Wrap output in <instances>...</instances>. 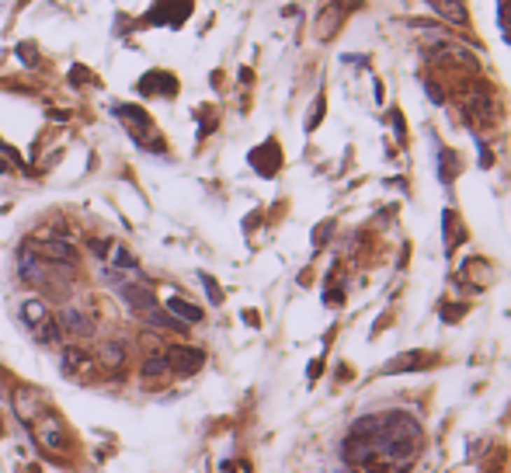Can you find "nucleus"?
<instances>
[{
  "instance_id": "3",
  "label": "nucleus",
  "mask_w": 511,
  "mask_h": 473,
  "mask_svg": "<svg viewBox=\"0 0 511 473\" xmlns=\"http://www.w3.org/2000/svg\"><path fill=\"white\" fill-rule=\"evenodd\" d=\"M28 432L38 439V446H42L46 453H63V449H70V432H66V425L59 421V414L49 411V407L31 421Z\"/></svg>"
},
{
  "instance_id": "7",
  "label": "nucleus",
  "mask_w": 511,
  "mask_h": 473,
  "mask_svg": "<svg viewBox=\"0 0 511 473\" xmlns=\"http://www.w3.org/2000/svg\"><path fill=\"white\" fill-rule=\"evenodd\" d=\"M59 373L66 379H84L94 373V359L80 345H63L59 348Z\"/></svg>"
},
{
  "instance_id": "9",
  "label": "nucleus",
  "mask_w": 511,
  "mask_h": 473,
  "mask_svg": "<svg viewBox=\"0 0 511 473\" xmlns=\"http://www.w3.org/2000/svg\"><path fill=\"white\" fill-rule=\"evenodd\" d=\"M247 160H251V167H254L261 178H275V174H279V167H282V150H279V143H275V139H268V143L254 146Z\"/></svg>"
},
{
  "instance_id": "21",
  "label": "nucleus",
  "mask_w": 511,
  "mask_h": 473,
  "mask_svg": "<svg viewBox=\"0 0 511 473\" xmlns=\"http://www.w3.org/2000/svg\"><path fill=\"white\" fill-rule=\"evenodd\" d=\"M442 230H445V251H456V244L466 237V230L459 226V216H456L452 209L442 212Z\"/></svg>"
},
{
  "instance_id": "4",
  "label": "nucleus",
  "mask_w": 511,
  "mask_h": 473,
  "mask_svg": "<svg viewBox=\"0 0 511 473\" xmlns=\"http://www.w3.org/2000/svg\"><path fill=\"white\" fill-rule=\"evenodd\" d=\"M358 7H362L358 0H330V4H323V11L316 14V39L330 42L337 35V28L348 21V14H355Z\"/></svg>"
},
{
  "instance_id": "17",
  "label": "nucleus",
  "mask_w": 511,
  "mask_h": 473,
  "mask_svg": "<svg viewBox=\"0 0 511 473\" xmlns=\"http://www.w3.org/2000/svg\"><path fill=\"white\" fill-rule=\"evenodd\" d=\"M164 310H167L171 317L185 320L188 327H192V324H202V317H205L195 303H188V299H181V296H167V299H164Z\"/></svg>"
},
{
  "instance_id": "14",
  "label": "nucleus",
  "mask_w": 511,
  "mask_h": 473,
  "mask_svg": "<svg viewBox=\"0 0 511 473\" xmlns=\"http://www.w3.org/2000/svg\"><path fill=\"white\" fill-rule=\"evenodd\" d=\"M18 317H21V324L28 327V331H38L49 317H52V310L46 306V299H38V296H28V299H21V306H18Z\"/></svg>"
},
{
  "instance_id": "20",
  "label": "nucleus",
  "mask_w": 511,
  "mask_h": 473,
  "mask_svg": "<svg viewBox=\"0 0 511 473\" xmlns=\"http://www.w3.org/2000/svg\"><path fill=\"white\" fill-rule=\"evenodd\" d=\"M463 279L473 282L477 289H484V285L491 282V265H487L484 258H470V261L463 265Z\"/></svg>"
},
{
  "instance_id": "31",
  "label": "nucleus",
  "mask_w": 511,
  "mask_h": 473,
  "mask_svg": "<svg viewBox=\"0 0 511 473\" xmlns=\"http://www.w3.org/2000/svg\"><path fill=\"white\" fill-rule=\"evenodd\" d=\"M7 171H10V167H7V164H4V160H0V174H7Z\"/></svg>"
},
{
  "instance_id": "6",
  "label": "nucleus",
  "mask_w": 511,
  "mask_h": 473,
  "mask_svg": "<svg viewBox=\"0 0 511 473\" xmlns=\"http://www.w3.org/2000/svg\"><path fill=\"white\" fill-rule=\"evenodd\" d=\"M164 355H167L171 373H178V376H195L205 366V352L192 345H171V348H164Z\"/></svg>"
},
{
  "instance_id": "5",
  "label": "nucleus",
  "mask_w": 511,
  "mask_h": 473,
  "mask_svg": "<svg viewBox=\"0 0 511 473\" xmlns=\"http://www.w3.org/2000/svg\"><path fill=\"white\" fill-rule=\"evenodd\" d=\"M10 407H14L18 421H21L24 428H31V421L46 411V397H42L38 390H31V386H14V390H10Z\"/></svg>"
},
{
  "instance_id": "10",
  "label": "nucleus",
  "mask_w": 511,
  "mask_h": 473,
  "mask_svg": "<svg viewBox=\"0 0 511 473\" xmlns=\"http://www.w3.org/2000/svg\"><path fill=\"white\" fill-rule=\"evenodd\" d=\"M139 320H143V327H150V331H157V334H188V324L185 320H178V317H171L164 306H150V310H143L139 313Z\"/></svg>"
},
{
  "instance_id": "32",
  "label": "nucleus",
  "mask_w": 511,
  "mask_h": 473,
  "mask_svg": "<svg viewBox=\"0 0 511 473\" xmlns=\"http://www.w3.org/2000/svg\"><path fill=\"white\" fill-rule=\"evenodd\" d=\"M0 432H4V421H0Z\"/></svg>"
},
{
  "instance_id": "11",
  "label": "nucleus",
  "mask_w": 511,
  "mask_h": 473,
  "mask_svg": "<svg viewBox=\"0 0 511 473\" xmlns=\"http://www.w3.org/2000/svg\"><path fill=\"white\" fill-rule=\"evenodd\" d=\"M56 320H59L63 334H70V338H91L94 334V320L84 310H77V306H63Z\"/></svg>"
},
{
  "instance_id": "28",
  "label": "nucleus",
  "mask_w": 511,
  "mask_h": 473,
  "mask_svg": "<svg viewBox=\"0 0 511 473\" xmlns=\"http://www.w3.org/2000/svg\"><path fill=\"white\" fill-rule=\"evenodd\" d=\"M320 115H323V95H320L316 101H313V111H309V118H307V129H316Z\"/></svg>"
},
{
  "instance_id": "25",
  "label": "nucleus",
  "mask_w": 511,
  "mask_h": 473,
  "mask_svg": "<svg viewBox=\"0 0 511 473\" xmlns=\"http://www.w3.org/2000/svg\"><path fill=\"white\" fill-rule=\"evenodd\" d=\"M199 282H202V289H205V296H209V303H223V289H219V282L209 275V272H199Z\"/></svg>"
},
{
  "instance_id": "2",
  "label": "nucleus",
  "mask_w": 511,
  "mask_h": 473,
  "mask_svg": "<svg viewBox=\"0 0 511 473\" xmlns=\"http://www.w3.org/2000/svg\"><path fill=\"white\" fill-rule=\"evenodd\" d=\"M111 115L129 129V136H132L139 146H146V150H153V153H164V139L153 132V125H150V118H146V111H143L139 104H115Z\"/></svg>"
},
{
  "instance_id": "27",
  "label": "nucleus",
  "mask_w": 511,
  "mask_h": 473,
  "mask_svg": "<svg viewBox=\"0 0 511 473\" xmlns=\"http://www.w3.org/2000/svg\"><path fill=\"white\" fill-rule=\"evenodd\" d=\"M70 84H74V88L91 84V70H88V67H74V70H70Z\"/></svg>"
},
{
  "instance_id": "15",
  "label": "nucleus",
  "mask_w": 511,
  "mask_h": 473,
  "mask_svg": "<svg viewBox=\"0 0 511 473\" xmlns=\"http://www.w3.org/2000/svg\"><path fill=\"white\" fill-rule=\"evenodd\" d=\"M118 299L125 303V306H132L136 313H143V310H150V306H157V299H153V292L146 289L143 282H122L118 289Z\"/></svg>"
},
{
  "instance_id": "22",
  "label": "nucleus",
  "mask_w": 511,
  "mask_h": 473,
  "mask_svg": "<svg viewBox=\"0 0 511 473\" xmlns=\"http://www.w3.org/2000/svg\"><path fill=\"white\" fill-rule=\"evenodd\" d=\"M171 373V366H167V355L164 352H153V355H146L143 362H139V376L143 379H160Z\"/></svg>"
},
{
  "instance_id": "12",
  "label": "nucleus",
  "mask_w": 511,
  "mask_h": 473,
  "mask_svg": "<svg viewBox=\"0 0 511 473\" xmlns=\"http://www.w3.org/2000/svg\"><path fill=\"white\" fill-rule=\"evenodd\" d=\"M143 95H160V97H174L178 95V77L174 74H167V70H150V74H143L139 77V84H136Z\"/></svg>"
},
{
  "instance_id": "29",
  "label": "nucleus",
  "mask_w": 511,
  "mask_h": 473,
  "mask_svg": "<svg viewBox=\"0 0 511 473\" xmlns=\"http://www.w3.org/2000/svg\"><path fill=\"white\" fill-rule=\"evenodd\" d=\"M498 21H501V28H511V0L498 4Z\"/></svg>"
},
{
  "instance_id": "13",
  "label": "nucleus",
  "mask_w": 511,
  "mask_h": 473,
  "mask_svg": "<svg viewBox=\"0 0 511 473\" xmlns=\"http://www.w3.org/2000/svg\"><path fill=\"white\" fill-rule=\"evenodd\" d=\"M125 362H129V345H125V341H118V338L102 341V348H98V366H102V369H108V373H122Z\"/></svg>"
},
{
  "instance_id": "1",
  "label": "nucleus",
  "mask_w": 511,
  "mask_h": 473,
  "mask_svg": "<svg viewBox=\"0 0 511 473\" xmlns=\"http://www.w3.org/2000/svg\"><path fill=\"white\" fill-rule=\"evenodd\" d=\"M421 453V425L407 411L365 414L344 439V463L358 473H407Z\"/></svg>"
},
{
  "instance_id": "16",
  "label": "nucleus",
  "mask_w": 511,
  "mask_h": 473,
  "mask_svg": "<svg viewBox=\"0 0 511 473\" xmlns=\"http://www.w3.org/2000/svg\"><path fill=\"white\" fill-rule=\"evenodd\" d=\"M431 366H435V355H431V352H407V355L386 362L383 373H386V376H390V373H417V369H431Z\"/></svg>"
},
{
  "instance_id": "26",
  "label": "nucleus",
  "mask_w": 511,
  "mask_h": 473,
  "mask_svg": "<svg viewBox=\"0 0 511 473\" xmlns=\"http://www.w3.org/2000/svg\"><path fill=\"white\" fill-rule=\"evenodd\" d=\"M18 56H21V63H24V67H38V49H35V46L21 42V46H18Z\"/></svg>"
},
{
  "instance_id": "24",
  "label": "nucleus",
  "mask_w": 511,
  "mask_h": 473,
  "mask_svg": "<svg viewBox=\"0 0 511 473\" xmlns=\"http://www.w3.org/2000/svg\"><path fill=\"white\" fill-rule=\"evenodd\" d=\"M31 338L38 341V345H59V338H63V327H59V320L56 317H49L38 331H31Z\"/></svg>"
},
{
  "instance_id": "18",
  "label": "nucleus",
  "mask_w": 511,
  "mask_h": 473,
  "mask_svg": "<svg viewBox=\"0 0 511 473\" xmlns=\"http://www.w3.org/2000/svg\"><path fill=\"white\" fill-rule=\"evenodd\" d=\"M428 4H431L435 14H442L445 21L470 28V14H466V4H463V0H428Z\"/></svg>"
},
{
  "instance_id": "30",
  "label": "nucleus",
  "mask_w": 511,
  "mask_h": 473,
  "mask_svg": "<svg viewBox=\"0 0 511 473\" xmlns=\"http://www.w3.org/2000/svg\"><path fill=\"white\" fill-rule=\"evenodd\" d=\"M330 226H334V223H320V230L313 233V240H316V244H323V240L330 237Z\"/></svg>"
},
{
  "instance_id": "8",
  "label": "nucleus",
  "mask_w": 511,
  "mask_h": 473,
  "mask_svg": "<svg viewBox=\"0 0 511 473\" xmlns=\"http://www.w3.org/2000/svg\"><path fill=\"white\" fill-rule=\"evenodd\" d=\"M38 258L49 261V265H63V268H77V265H80L77 247H74L70 240H63V237H49V240H42V244H38Z\"/></svg>"
},
{
  "instance_id": "23",
  "label": "nucleus",
  "mask_w": 511,
  "mask_h": 473,
  "mask_svg": "<svg viewBox=\"0 0 511 473\" xmlns=\"http://www.w3.org/2000/svg\"><path fill=\"white\" fill-rule=\"evenodd\" d=\"M108 261L115 265V272H136V268H139V261L132 258V251H125L122 244H111V251H108Z\"/></svg>"
},
{
  "instance_id": "19",
  "label": "nucleus",
  "mask_w": 511,
  "mask_h": 473,
  "mask_svg": "<svg viewBox=\"0 0 511 473\" xmlns=\"http://www.w3.org/2000/svg\"><path fill=\"white\" fill-rule=\"evenodd\" d=\"M459 171H463L459 153H456V150H449V146H438V178H442V185H452Z\"/></svg>"
}]
</instances>
